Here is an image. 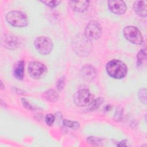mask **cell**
Returning <instances> with one entry per match:
<instances>
[{
  "mask_svg": "<svg viewBox=\"0 0 147 147\" xmlns=\"http://www.w3.org/2000/svg\"><path fill=\"white\" fill-rule=\"evenodd\" d=\"M123 117V109L121 107H118L114 114V119L117 122H119L122 120Z\"/></svg>",
  "mask_w": 147,
  "mask_h": 147,
  "instance_id": "44dd1931",
  "label": "cell"
},
{
  "mask_svg": "<svg viewBox=\"0 0 147 147\" xmlns=\"http://www.w3.org/2000/svg\"><path fill=\"white\" fill-rule=\"evenodd\" d=\"M124 37L130 42L134 44H141L143 37L140 30L134 26H127L123 30Z\"/></svg>",
  "mask_w": 147,
  "mask_h": 147,
  "instance_id": "277c9868",
  "label": "cell"
},
{
  "mask_svg": "<svg viewBox=\"0 0 147 147\" xmlns=\"http://www.w3.org/2000/svg\"><path fill=\"white\" fill-rule=\"evenodd\" d=\"M74 102L78 106H88L93 100L94 95L87 89H81L74 95Z\"/></svg>",
  "mask_w": 147,
  "mask_h": 147,
  "instance_id": "8992f818",
  "label": "cell"
},
{
  "mask_svg": "<svg viewBox=\"0 0 147 147\" xmlns=\"http://www.w3.org/2000/svg\"><path fill=\"white\" fill-rule=\"evenodd\" d=\"M41 2L51 8H54L56 7L61 3V1H57V0H51V1L46 0V1H41Z\"/></svg>",
  "mask_w": 147,
  "mask_h": 147,
  "instance_id": "ffe728a7",
  "label": "cell"
},
{
  "mask_svg": "<svg viewBox=\"0 0 147 147\" xmlns=\"http://www.w3.org/2000/svg\"><path fill=\"white\" fill-rule=\"evenodd\" d=\"M68 3L74 11L79 13L86 11L90 5L88 1H69Z\"/></svg>",
  "mask_w": 147,
  "mask_h": 147,
  "instance_id": "8fae6325",
  "label": "cell"
},
{
  "mask_svg": "<svg viewBox=\"0 0 147 147\" xmlns=\"http://www.w3.org/2000/svg\"><path fill=\"white\" fill-rule=\"evenodd\" d=\"M55 121V116L52 114H48L45 116V122L49 126H52Z\"/></svg>",
  "mask_w": 147,
  "mask_h": 147,
  "instance_id": "603a6c76",
  "label": "cell"
},
{
  "mask_svg": "<svg viewBox=\"0 0 147 147\" xmlns=\"http://www.w3.org/2000/svg\"><path fill=\"white\" fill-rule=\"evenodd\" d=\"M80 74L84 80L86 81H91L96 76V70L92 65L86 64L81 68Z\"/></svg>",
  "mask_w": 147,
  "mask_h": 147,
  "instance_id": "30bf717a",
  "label": "cell"
},
{
  "mask_svg": "<svg viewBox=\"0 0 147 147\" xmlns=\"http://www.w3.org/2000/svg\"><path fill=\"white\" fill-rule=\"evenodd\" d=\"M90 41L85 36L83 37H79L74 44L75 51L80 55L86 56L91 51V45Z\"/></svg>",
  "mask_w": 147,
  "mask_h": 147,
  "instance_id": "ba28073f",
  "label": "cell"
},
{
  "mask_svg": "<svg viewBox=\"0 0 147 147\" xmlns=\"http://www.w3.org/2000/svg\"><path fill=\"white\" fill-rule=\"evenodd\" d=\"M64 85H65V78L64 77H61L57 82L56 87L57 90L59 91H61L63 89Z\"/></svg>",
  "mask_w": 147,
  "mask_h": 147,
  "instance_id": "cb8c5ba5",
  "label": "cell"
},
{
  "mask_svg": "<svg viewBox=\"0 0 147 147\" xmlns=\"http://www.w3.org/2000/svg\"><path fill=\"white\" fill-rule=\"evenodd\" d=\"M146 59V49H142L138 53L137 56V67L141 66Z\"/></svg>",
  "mask_w": 147,
  "mask_h": 147,
  "instance_id": "e0dca14e",
  "label": "cell"
},
{
  "mask_svg": "<svg viewBox=\"0 0 147 147\" xmlns=\"http://www.w3.org/2000/svg\"><path fill=\"white\" fill-rule=\"evenodd\" d=\"M63 123L64 126L69 127L72 129H78L80 127V123L78 122L67 120L66 119H63Z\"/></svg>",
  "mask_w": 147,
  "mask_h": 147,
  "instance_id": "ac0fdd59",
  "label": "cell"
},
{
  "mask_svg": "<svg viewBox=\"0 0 147 147\" xmlns=\"http://www.w3.org/2000/svg\"><path fill=\"white\" fill-rule=\"evenodd\" d=\"M106 71L108 75L113 78L122 79L126 75L127 68L123 61L114 59L107 64Z\"/></svg>",
  "mask_w": 147,
  "mask_h": 147,
  "instance_id": "6da1fadb",
  "label": "cell"
},
{
  "mask_svg": "<svg viewBox=\"0 0 147 147\" xmlns=\"http://www.w3.org/2000/svg\"><path fill=\"white\" fill-rule=\"evenodd\" d=\"M21 102L22 105L27 109L28 110H34V108L33 106H32L25 98H21Z\"/></svg>",
  "mask_w": 147,
  "mask_h": 147,
  "instance_id": "d4e9b609",
  "label": "cell"
},
{
  "mask_svg": "<svg viewBox=\"0 0 147 147\" xmlns=\"http://www.w3.org/2000/svg\"><path fill=\"white\" fill-rule=\"evenodd\" d=\"M47 68L46 65L40 61H31L28 65L29 74L33 79L41 78L47 72Z\"/></svg>",
  "mask_w": 147,
  "mask_h": 147,
  "instance_id": "52a82bcc",
  "label": "cell"
},
{
  "mask_svg": "<svg viewBox=\"0 0 147 147\" xmlns=\"http://www.w3.org/2000/svg\"><path fill=\"white\" fill-rule=\"evenodd\" d=\"M109 10L113 13L122 15L126 11V5L124 1L120 0H110L108 2Z\"/></svg>",
  "mask_w": 147,
  "mask_h": 147,
  "instance_id": "9c48e42d",
  "label": "cell"
},
{
  "mask_svg": "<svg viewBox=\"0 0 147 147\" xmlns=\"http://www.w3.org/2000/svg\"><path fill=\"white\" fill-rule=\"evenodd\" d=\"M25 63L23 60H20L14 66L13 75L14 77L19 80H22L24 77Z\"/></svg>",
  "mask_w": 147,
  "mask_h": 147,
  "instance_id": "5bb4252c",
  "label": "cell"
},
{
  "mask_svg": "<svg viewBox=\"0 0 147 147\" xmlns=\"http://www.w3.org/2000/svg\"><path fill=\"white\" fill-rule=\"evenodd\" d=\"M42 97L49 102H56L59 99V95L54 90L50 89L42 94Z\"/></svg>",
  "mask_w": 147,
  "mask_h": 147,
  "instance_id": "9a60e30c",
  "label": "cell"
},
{
  "mask_svg": "<svg viewBox=\"0 0 147 147\" xmlns=\"http://www.w3.org/2000/svg\"><path fill=\"white\" fill-rule=\"evenodd\" d=\"M102 31V27L98 22L91 21L86 26L84 36L91 41L96 40L101 36Z\"/></svg>",
  "mask_w": 147,
  "mask_h": 147,
  "instance_id": "3957f363",
  "label": "cell"
},
{
  "mask_svg": "<svg viewBox=\"0 0 147 147\" xmlns=\"http://www.w3.org/2000/svg\"><path fill=\"white\" fill-rule=\"evenodd\" d=\"M111 108H112V106H111V105H107V106H106V107H105V111H108L110 110L111 109Z\"/></svg>",
  "mask_w": 147,
  "mask_h": 147,
  "instance_id": "484cf974",
  "label": "cell"
},
{
  "mask_svg": "<svg viewBox=\"0 0 147 147\" xmlns=\"http://www.w3.org/2000/svg\"><path fill=\"white\" fill-rule=\"evenodd\" d=\"M37 51L42 55L49 54L53 49L52 40L46 36H39L34 42Z\"/></svg>",
  "mask_w": 147,
  "mask_h": 147,
  "instance_id": "5b68a950",
  "label": "cell"
},
{
  "mask_svg": "<svg viewBox=\"0 0 147 147\" xmlns=\"http://www.w3.org/2000/svg\"><path fill=\"white\" fill-rule=\"evenodd\" d=\"M1 90H2V89L3 88V83H2V81H1Z\"/></svg>",
  "mask_w": 147,
  "mask_h": 147,
  "instance_id": "4316f807",
  "label": "cell"
},
{
  "mask_svg": "<svg viewBox=\"0 0 147 147\" xmlns=\"http://www.w3.org/2000/svg\"><path fill=\"white\" fill-rule=\"evenodd\" d=\"M4 45L6 48L9 49H15L20 45L19 39L14 36H7L5 37Z\"/></svg>",
  "mask_w": 147,
  "mask_h": 147,
  "instance_id": "4fadbf2b",
  "label": "cell"
},
{
  "mask_svg": "<svg viewBox=\"0 0 147 147\" xmlns=\"http://www.w3.org/2000/svg\"><path fill=\"white\" fill-rule=\"evenodd\" d=\"M87 141L88 142V143H90L92 145H98L99 144H100L102 140L98 137H88Z\"/></svg>",
  "mask_w": 147,
  "mask_h": 147,
  "instance_id": "7402d4cb",
  "label": "cell"
},
{
  "mask_svg": "<svg viewBox=\"0 0 147 147\" xmlns=\"http://www.w3.org/2000/svg\"><path fill=\"white\" fill-rule=\"evenodd\" d=\"M104 102L103 98H98L96 99H94L88 106L87 109L89 111H93L97 109L100 105H102Z\"/></svg>",
  "mask_w": 147,
  "mask_h": 147,
  "instance_id": "2e32d148",
  "label": "cell"
},
{
  "mask_svg": "<svg viewBox=\"0 0 147 147\" xmlns=\"http://www.w3.org/2000/svg\"><path fill=\"white\" fill-rule=\"evenodd\" d=\"M138 98L140 100V101L146 105V88H141L139 90L138 93Z\"/></svg>",
  "mask_w": 147,
  "mask_h": 147,
  "instance_id": "d6986e66",
  "label": "cell"
},
{
  "mask_svg": "<svg viewBox=\"0 0 147 147\" xmlns=\"http://www.w3.org/2000/svg\"><path fill=\"white\" fill-rule=\"evenodd\" d=\"M6 18L8 23L16 27H25L28 25L27 16L23 12L13 10L7 13Z\"/></svg>",
  "mask_w": 147,
  "mask_h": 147,
  "instance_id": "7a4b0ae2",
  "label": "cell"
},
{
  "mask_svg": "<svg viewBox=\"0 0 147 147\" xmlns=\"http://www.w3.org/2000/svg\"><path fill=\"white\" fill-rule=\"evenodd\" d=\"M133 8L135 12L142 17H146V1H136L133 5Z\"/></svg>",
  "mask_w": 147,
  "mask_h": 147,
  "instance_id": "7c38bea8",
  "label": "cell"
}]
</instances>
